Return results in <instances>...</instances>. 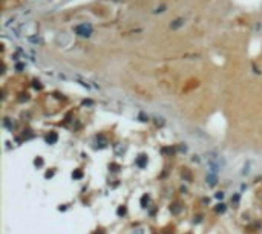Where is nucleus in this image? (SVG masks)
<instances>
[{"instance_id":"f257e3e1","label":"nucleus","mask_w":262,"mask_h":234,"mask_svg":"<svg viewBox=\"0 0 262 234\" xmlns=\"http://www.w3.org/2000/svg\"><path fill=\"white\" fill-rule=\"evenodd\" d=\"M75 32H77L78 35H81V37H89V35L92 34V26L89 23H81V25H78L77 28H75Z\"/></svg>"},{"instance_id":"f03ea898","label":"nucleus","mask_w":262,"mask_h":234,"mask_svg":"<svg viewBox=\"0 0 262 234\" xmlns=\"http://www.w3.org/2000/svg\"><path fill=\"white\" fill-rule=\"evenodd\" d=\"M135 164L140 167V168H144L146 165H147V156L146 154H140L138 158H136V161H135Z\"/></svg>"},{"instance_id":"7ed1b4c3","label":"nucleus","mask_w":262,"mask_h":234,"mask_svg":"<svg viewBox=\"0 0 262 234\" xmlns=\"http://www.w3.org/2000/svg\"><path fill=\"white\" fill-rule=\"evenodd\" d=\"M57 141H58V135H57L55 132H49V135L46 136V142L48 144H55Z\"/></svg>"},{"instance_id":"20e7f679","label":"nucleus","mask_w":262,"mask_h":234,"mask_svg":"<svg viewBox=\"0 0 262 234\" xmlns=\"http://www.w3.org/2000/svg\"><path fill=\"white\" fill-rule=\"evenodd\" d=\"M207 184H210V185H215V184H216V176H215V174H210V176H207Z\"/></svg>"},{"instance_id":"39448f33","label":"nucleus","mask_w":262,"mask_h":234,"mask_svg":"<svg viewBox=\"0 0 262 234\" xmlns=\"http://www.w3.org/2000/svg\"><path fill=\"white\" fill-rule=\"evenodd\" d=\"M183 23H184V20H181V19H179V20H175V23H172V28L176 29V28H179V26L183 25Z\"/></svg>"},{"instance_id":"423d86ee","label":"nucleus","mask_w":262,"mask_h":234,"mask_svg":"<svg viewBox=\"0 0 262 234\" xmlns=\"http://www.w3.org/2000/svg\"><path fill=\"white\" fill-rule=\"evenodd\" d=\"M215 211H216V213H224V211H225V205H224V204H219V205H218L216 208H215Z\"/></svg>"},{"instance_id":"0eeeda50","label":"nucleus","mask_w":262,"mask_h":234,"mask_svg":"<svg viewBox=\"0 0 262 234\" xmlns=\"http://www.w3.org/2000/svg\"><path fill=\"white\" fill-rule=\"evenodd\" d=\"M81 176H83L81 170H77V171H74V173H72V178H74V179H80Z\"/></svg>"},{"instance_id":"6e6552de","label":"nucleus","mask_w":262,"mask_h":234,"mask_svg":"<svg viewBox=\"0 0 262 234\" xmlns=\"http://www.w3.org/2000/svg\"><path fill=\"white\" fill-rule=\"evenodd\" d=\"M149 204V196H143V199H141V207H147Z\"/></svg>"},{"instance_id":"1a4fd4ad","label":"nucleus","mask_w":262,"mask_h":234,"mask_svg":"<svg viewBox=\"0 0 262 234\" xmlns=\"http://www.w3.org/2000/svg\"><path fill=\"white\" fill-rule=\"evenodd\" d=\"M170 210L173 211V213H178V211H179L181 208H179V205H178V204H173V207H170Z\"/></svg>"},{"instance_id":"9d476101","label":"nucleus","mask_w":262,"mask_h":234,"mask_svg":"<svg viewBox=\"0 0 262 234\" xmlns=\"http://www.w3.org/2000/svg\"><path fill=\"white\" fill-rule=\"evenodd\" d=\"M132 234H144V229L143 228H136V229L132 231Z\"/></svg>"},{"instance_id":"9b49d317","label":"nucleus","mask_w":262,"mask_h":234,"mask_svg":"<svg viewBox=\"0 0 262 234\" xmlns=\"http://www.w3.org/2000/svg\"><path fill=\"white\" fill-rule=\"evenodd\" d=\"M123 214H126V208H124V207H120V208H118V216H123Z\"/></svg>"},{"instance_id":"f8f14e48","label":"nucleus","mask_w":262,"mask_h":234,"mask_svg":"<svg viewBox=\"0 0 262 234\" xmlns=\"http://www.w3.org/2000/svg\"><path fill=\"white\" fill-rule=\"evenodd\" d=\"M35 165L42 167V165H43V159H40V158H38V159H35Z\"/></svg>"},{"instance_id":"ddd939ff","label":"nucleus","mask_w":262,"mask_h":234,"mask_svg":"<svg viewBox=\"0 0 262 234\" xmlns=\"http://www.w3.org/2000/svg\"><path fill=\"white\" fill-rule=\"evenodd\" d=\"M232 201L234 202V204H238V202H239V196H238V194H236V196H234V197H233V199H232Z\"/></svg>"},{"instance_id":"4468645a","label":"nucleus","mask_w":262,"mask_h":234,"mask_svg":"<svg viewBox=\"0 0 262 234\" xmlns=\"http://www.w3.org/2000/svg\"><path fill=\"white\" fill-rule=\"evenodd\" d=\"M216 197H218V199H222V197H224V193H216Z\"/></svg>"}]
</instances>
